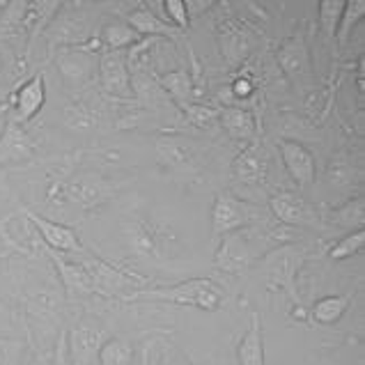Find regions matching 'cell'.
I'll list each match as a JSON object with an SVG mask.
<instances>
[{
	"instance_id": "cell-13",
	"label": "cell",
	"mask_w": 365,
	"mask_h": 365,
	"mask_svg": "<svg viewBox=\"0 0 365 365\" xmlns=\"http://www.w3.org/2000/svg\"><path fill=\"white\" fill-rule=\"evenodd\" d=\"M267 173H269V159L257 143H250L232 163V177L244 184H262L267 180Z\"/></svg>"
},
{
	"instance_id": "cell-33",
	"label": "cell",
	"mask_w": 365,
	"mask_h": 365,
	"mask_svg": "<svg viewBox=\"0 0 365 365\" xmlns=\"http://www.w3.org/2000/svg\"><path fill=\"white\" fill-rule=\"evenodd\" d=\"M14 221V216H5V218H0V237H5L7 235V225Z\"/></svg>"
},
{
	"instance_id": "cell-32",
	"label": "cell",
	"mask_w": 365,
	"mask_h": 365,
	"mask_svg": "<svg viewBox=\"0 0 365 365\" xmlns=\"http://www.w3.org/2000/svg\"><path fill=\"white\" fill-rule=\"evenodd\" d=\"M232 92L237 97H250V92H253V83L248 78H237L235 86H232Z\"/></svg>"
},
{
	"instance_id": "cell-31",
	"label": "cell",
	"mask_w": 365,
	"mask_h": 365,
	"mask_svg": "<svg viewBox=\"0 0 365 365\" xmlns=\"http://www.w3.org/2000/svg\"><path fill=\"white\" fill-rule=\"evenodd\" d=\"M67 124L71 129H90L92 124H95V120H92V115L88 110L83 108H69L67 110Z\"/></svg>"
},
{
	"instance_id": "cell-7",
	"label": "cell",
	"mask_w": 365,
	"mask_h": 365,
	"mask_svg": "<svg viewBox=\"0 0 365 365\" xmlns=\"http://www.w3.org/2000/svg\"><path fill=\"white\" fill-rule=\"evenodd\" d=\"M30 223L35 225V230L39 232V237L44 239V244L48 246V250H53V253H81V242H78V235L71 230V227L62 225V223H56V221H48V218L39 216L35 212H30L28 207L21 210Z\"/></svg>"
},
{
	"instance_id": "cell-18",
	"label": "cell",
	"mask_w": 365,
	"mask_h": 365,
	"mask_svg": "<svg viewBox=\"0 0 365 365\" xmlns=\"http://www.w3.org/2000/svg\"><path fill=\"white\" fill-rule=\"evenodd\" d=\"M51 259L56 262L58 271H60V278L65 283L69 294H90L92 287H90V276L83 262H67L65 257H60L53 250H48Z\"/></svg>"
},
{
	"instance_id": "cell-22",
	"label": "cell",
	"mask_w": 365,
	"mask_h": 365,
	"mask_svg": "<svg viewBox=\"0 0 365 365\" xmlns=\"http://www.w3.org/2000/svg\"><path fill=\"white\" fill-rule=\"evenodd\" d=\"M329 221L338 227H347L351 232H354V227L361 230L365 223V200L363 197H356V200H349L347 205H342L340 210H333L329 214Z\"/></svg>"
},
{
	"instance_id": "cell-4",
	"label": "cell",
	"mask_w": 365,
	"mask_h": 365,
	"mask_svg": "<svg viewBox=\"0 0 365 365\" xmlns=\"http://www.w3.org/2000/svg\"><path fill=\"white\" fill-rule=\"evenodd\" d=\"M259 255L262 253L253 246V239L239 230V232H232L223 239L214 264L221 271H227V274H242V271L253 267V262Z\"/></svg>"
},
{
	"instance_id": "cell-9",
	"label": "cell",
	"mask_w": 365,
	"mask_h": 365,
	"mask_svg": "<svg viewBox=\"0 0 365 365\" xmlns=\"http://www.w3.org/2000/svg\"><path fill=\"white\" fill-rule=\"evenodd\" d=\"M274 216L285 225H312L317 221V214L312 207L297 193H278L269 200Z\"/></svg>"
},
{
	"instance_id": "cell-14",
	"label": "cell",
	"mask_w": 365,
	"mask_h": 365,
	"mask_svg": "<svg viewBox=\"0 0 365 365\" xmlns=\"http://www.w3.org/2000/svg\"><path fill=\"white\" fill-rule=\"evenodd\" d=\"M44 101H46L44 76L35 74L33 78L26 81L24 86L14 92V113H16L14 122L21 124V122L33 120L41 110V106H44Z\"/></svg>"
},
{
	"instance_id": "cell-12",
	"label": "cell",
	"mask_w": 365,
	"mask_h": 365,
	"mask_svg": "<svg viewBox=\"0 0 365 365\" xmlns=\"http://www.w3.org/2000/svg\"><path fill=\"white\" fill-rule=\"evenodd\" d=\"M278 62L283 71L287 74L289 81L294 83H304L310 78V56H308V46L301 35L287 39L278 51Z\"/></svg>"
},
{
	"instance_id": "cell-10",
	"label": "cell",
	"mask_w": 365,
	"mask_h": 365,
	"mask_svg": "<svg viewBox=\"0 0 365 365\" xmlns=\"http://www.w3.org/2000/svg\"><path fill=\"white\" fill-rule=\"evenodd\" d=\"M35 154L33 138L21 129V124L9 120L0 135V163H19L30 161Z\"/></svg>"
},
{
	"instance_id": "cell-28",
	"label": "cell",
	"mask_w": 365,
	"mask_h": 365,
	"mask_svg": "<svg viewBox=\"0 0 365 365\" xmlns=\"http://www.w3.org/2000/svg\"><path fill=\"white\" fill-rule=\"evenodd\" d=\"M26 345L16 338H0V365H19L24 359Z\"/></svg>"
},
{
	"instance_id": "cell-25",
	"label": "cell",
	"mask_w": 365,
	"mask_h": 365,
	"mask_svg": "<svg viewBox=\"0 0 365 365\" xmlns=\"http://www.w3.org/2000/svg\"><path fill=\"white\" fill-rule=\"evenodd\" d=\"M101 39H103V44L108 46V51H122L135 39V33L131 30L129 24L115 21V24H108L106 28L101 30Z\"/></svg>"
},
{
	"instance_id": "cell-20",
	"label": "cell",
	"mask_w": 365,
	"mask_h": 365,
	"mask_svg": "<svg viewBox=\"0 0 365 365\" xmlns=\"http://www.w3.org/2000/svg\"><path fill=\"white\" fill-rule=\"evenodd\" d=\"M349 301H351V297H340V294L324 297V299H319L315 306H312L310 315H312V319L317 322V324L331 327L347 312Z\"/></svg>"
},
{
	"instance_id": "cell-11",
	"label": "cell",
	"mask_w": 365,
	"mask_h": 365,
	"mask_svg": "<svg viewBox=\"0 0 365 365\" xmlns=\"http://www.w3.org/2000/svg\"><path fill=\"white\" fill-rule=\"evenodd\" d=\"M110 195V186L101 180V177H76L65 186V197L69 202H74L83 210H90V207H97L103 200H108Z\"/></svg>"
},
{
	"instance_id": "cell-19",
	"label": "cell",
	"mask_w": 365,
	"mask_h": 365,
	"mask_svg": "<svg viewBox=\"0 0 365 365\" xmlns=\"http://www.w3.org/2000/svg\"><path fill=\"white\" fill-rule=\"evenodd\" d=\"M221 124L235 140H253V135L257 131L253 113L235 106L221 110Z\"/></svg>"
},
{
	"instance_id": "cell-5",
	"label": "cell",
	"mask_w": 365,
	"mask_h": 365,
	"mask_svg": "<svg viewBox=\"0 0 365 365\" xmlns=\"http://www.w3.org/2000/svg\"><path fill=\"white\" fill-rule=\"evenodd\" d=\"M122 235H124V242H127L129 250L135 257L156 259L161 255V235L150 221H145V218L131 216L129 221H124Z\"/></svg>"
},
{
	"instance_id": "cell-15",
	"label": "cell",
	"mask_w": 365,
	"mask_h": 365,
	"mask_svg": "<svg viewBox=\"0 0 365 365\" xmlns=\"http://www.w3.org/2000/svg\"><path fill=\"white\" fill-rule=\"evenodd\" d=\"M103 329H97V324L83 322L81 327L71 331V361L74 365H90L97 359V354L103 345Z\"/></svg>"
},
{
	"instance_id": "cell-1",
	"label": "cell",
	"mask_w": 365,
	"mask_h": 365,
	"mask_svg": "<svg viewBox=\"0 0 365 365\" xmlns=\"http://www.w3.org/2000/svg\"><path fill=\"white\" fill-rule=\"evenodd\" d=\"M127 301H161V304L175 306H193L207 312L221 310L225 301V292L212 278H193L177 283L170 287H154V289H133L129 292Z\"/></svg>"
},
{
	"instance_id": "cell-2",
	"label": "cell",
	"mask_w": 365,
	"mask_h": 365,
	"mask_svg": "<svg viewBox=\"0 0 365 365\" xmlns=\"http://www.w3.org/2000/svg\"><path fill=\"white\" fill-rule=\"evenodd\" d=\"M259 218H262V214L253 205L237 200L230 193H218L212 210V230L216 237H227L257 223Z\"/></svg>"
},
{
	"instance_id": "cell-21",
	"label": "cell",
	"mask_w": 365,
	"mask_h": 365,
	"mask_svg": "<svg viewBox=\"0 0 365 365\" xmlns=\"http://www.w3.org/2000/svg\"><path fill=\"white\" fill-rule=\"evenodd\" d=\"M60 69H62V76H65L69 83H86L95 69V60L90 56H86L83 51H67L65 56L60 60Z\"/></svg>"
},
{
	"instance_id": "cell-35",
	"label": "cell",
	"mask_w": 365,
	"mask_h": 365,
	"mask_svg": "<svg viewBox=\"0 0 365 365\" xmlns=\"http://www.w3.org/2000/svg\"><path fill=\"white\" fill-rule=\"evenodd\" d=\"M175 365H191V363H175Z\"/></svg>"
},
{
	"instance_id": "cell-34",
	"label": "cell",
	"mask_w": 365,
	"mask_h": 365,
	"mask_svg": "<svg viewBox=\"0 0 365 365\" xmlns=\"http://www.w3.org/2000/svg\"><path fill=\"white\" fill-rule=\"evenodd\" d=\"M140 365H150V345L143 349V354H140Z\"/></svg>"
},
{
	"instance_id": "cell-23",
	"label": "cell",
	"mask_w": 365,
	"mask_h": 365,
	"mask_svg": "<svg viewBox=\"0 0 365 365\" xmlns=\"http://www.w3.org/2000/svg\"><path fill=\"white\" fill-rule=\"evenodd\" d=\"M97 359H99V365H131L133 363V347L124 338L103 340Z\"/></svg>"
},
{
	"instance_id": "cell-29",
	"label": "cell",
	"mask_w": 365,
	"mask_h": 365,
	"mask_svg": "<svg viewBox=\"0 0 365 365\" xmlns=\"http://www.w3.org/2000/svg\"><path fill=\"white\" fill-rule=\"evenodd\" d=\"M347 7V3H322L319 9H322V26H324V33L329 37L336 35V26H338V21L342 16V9Z\"/></svg>"
},
{
	"instance_id": "cell-6",
	"label": "cell",
	"mask_w": 365,
	"mask_h": 365,
	"mask_svg": "<svg viewBox=\"0 0 365 365\" xmlns=\"http://www.w3.org/2000/svg\"><path fill=\"white\" fill-rule=\"evenodd\" d=\"M101 86L110 97L131 99V78L127 69V53L124 51H106L99 58Z\"/></svg>"
},
{
	"instance_id": "cell-30",
	"label": "cell",
	"mask_w": 365,
	"mask_h": 365,
	"mask_svg": "<svg viewBox=\"0 0 365 365\" xmlns=\"http://www.w3.org/2000/svg\"><path fill=\"white\" fill-rule=\"evenodd\" d=\"M163 7L168 12V19L177 26V30L189 28V7H186L184 0H165Z\"/></svg>"
},
{
	"instance_id": "cell-8",
	"label": "cell",
	"mask_w": 365,
	"mask_h": 365,
	"mask_svg": "<svg viewBox=\"0 0 365 365\" xmlns=\"http://www.w3.org/2000/svg\"><path fill=\"white\" fill-rule=\"evenodd\" d=\"M280 154H283V163L292 180L299 184V189H306L315 182V156L310 154L306 145L297 140H280Z\"/></svg>"
},
{
	"instance_id": "cell-3",
	"label": "cell",
	"mask_w": 365,
	"mask_h": 365,
	"mask_svg": "<svg viewBox=\"0 0 365 365\" xmlns=\"http://www.w3.org/2000/svg\"><path fill=\"white\" fill-rule=\"evenodd\" d=\"M83 267H86L90 276L92 292H97L101 297H115L124 289H140V285H145V278L129 274V271H122L97 257L83 259Z\"/></svg>"
},
{
	"instance_id": "cell-17",
	"label": "cell",
	"mask_w": 365,
	"mask_h": 365,
	"mask_svg": "<svg viewBox=\"0 0 365 365\" xmlns=\"http://www.w3.org/2000/svg\"><path fill=\"white\" fill-rule=\"evenodd\" d=\"M237 356L239 365H264V333L257 312L250 315V327L239 342Z\"/></svg>"
},
{
	"instance_id": "cell-27",
	"label": "cell",
	"mask_w": 365,
	"mask_h": 365,
	"mask_svg": "<svg viewBox=\"0 0 365 365\" xmlns=\"http://www.w3.org/2000/svg\"><path fill=\"white\" fill-rule=\"evenodd\" d=\"M363 244H365V232L363 230H354L351 235L342 237L340 242L333 244L331 250H329V255H331V259H347L351 255H356L359 250L363 248Z\"/></svg>"
},
{
	"instance_id": "cell-24",
	"label": "cell",
	"mask_w": 365,
	"mask_h": 365,
	"mask_svg": "<svg viewBox=\"0 0 365 365\" xmlns=\"http://www.w3.org/2000/svg\"><path fill=\"white\" fill-rule=\"evenodd\" d=\"M129 26H131V30H135V33H143V35H165V37H173V35L180 33L177 28L165 26L163 21H159L152 12H148V9H138V12H133L129 16Z\"/></svg>"
},
{
	"instance_id": "cell-16",
	"label": "cell",
	"mask_w": 365,
	"mask_h": 365,
	"mask_svg": "<svg viewBox=\"0 0 365 365\" xmlns=\"http://www.w3.org/2000/svg\"><path fill=\"white\" fill-rule=\"evenodd\" d=\"M156 159L168 168L173 175H195L197 161L191 148H186L180 140H159L156 143Z\"/></svg>"
},
{
	"instance_id": "cell-26",
	"label": "cell",
	"mask_w": 365,
	"mask_h": 365,
	"mask_svg": "<svg viewBox=\"0 0 365 365\" xmlns=\"http://www.w3.org/2000/svg\"><path fill=\"white\" fill-rule=\"evenodd\" d=\"M161 86L170 92L182 108H186V101H189V97H191V78L186 71H173V74H165L161 78Z\"/></svg>"
}]
</instances>
